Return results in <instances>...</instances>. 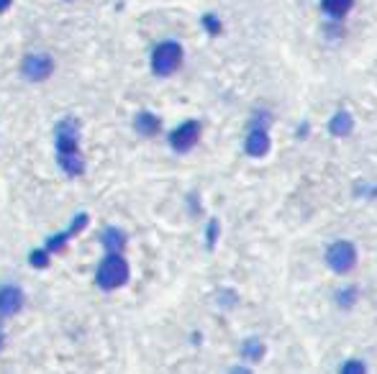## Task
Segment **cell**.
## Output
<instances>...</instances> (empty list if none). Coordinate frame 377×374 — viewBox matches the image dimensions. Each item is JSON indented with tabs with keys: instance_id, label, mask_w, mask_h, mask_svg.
Returning a JSON list of instances; mask_svg holds the SVG:
<instances>
[{
	"instance_id": "obj_1",
	"label": "cell",
	"mask_w": 377,
	"mask_h": 374,
	"mask_svg": "<svg viewBox=\"0 0 377 374\" xmlns=\"http://www.w3.org/2000/svg\"><path fill=\"white\" fill-rule=\"evenodd\" d=\"M77 139H80V134H77V123L72 118L60 123V128H57V157H60L62 169L67 174H72V177L85 172V159L80 154Z\"/></svg>"
},
{
	"instance_id": "obj_2",
	"label": "cell",
	"mask_w": 377,
	"mask_h": 374,
	"mask_svg": "<svg viewBox=\"0 0 377 374\" xmlns=\"http://www.w3.org/2000/svg\"><path fill=\"white\" fill-rule=\"evenodd\" d=\"M128 279V264L121 254H108L98 267V284L103 290H116Z\"/></svg>"
},
{
	"instance_id": "obj_3",
	"label": "cell",
	"mask_w": 377,
	"mask_h": 374,
	"mask_svg": "<svg viewBox=\"0 0 377 374\" xmlns=\"http://www.w3.org/2000/svg\"><path fill=\"white\" fill-rule=\"evenodd\" d=\"M180 64H183V46L178 41H162L154 49V54H152V69L157 75H172Z\"/></svg>"
},
{
	"instance_id": "obj_4",
	"label": "cell",
	"mask_w": 377,
	"mask_h": 374,
	"mask_svg": "<svg viewBox=\"0 0 377 374\" xmlns=\"http://www.w3.org/2000/svg\"><path fill=\"white\" fill-rule=\"evenodd\" d=\"M326 262L333 272H349L357 264V251L349 241H336L329 251H326Z\"/></svg>"
},
{
	"instance_id": "obj_5",
	"label": "cell",
	"mask_w": 377,
	"mask_h": 374,
	"mask_svg": "<svg viewBox=\"0 0 377 374\" xmlns=\"http://www.w3.org/2000/svg\"><path fill=\"white\" fill-rule=\"evenodd\" d=\"M52 69H54V62H52V57H46V54H29L21 64L23 77L31 80V83L46 80V77L52 75Z\"/></svg>"
},
{
	"instance_id": "obj_6",
	"label": "cell",
	"mask_w": 377,
	"mask_h": 374,
	"mask_svg": "<svg viewBox=\"0 0 377 374\" xmlns=\"http://www.w3.org/2000/svg\"><path fill=\"white\" fill-rule=\"evenodd\" d=\"M200 139V123H195V120H187V123H183L180 128H175L170 136V144L175 151H187L192 149L195 144H198Z\"/></svg>"
},
{
	"instance_id": "obj_7",
	"label": "cell",
	"mask_w": 377,
	"mask_h": 374,
	"mask_svg": "<svg viewBox=\"0 0 377 374\" xmlns=\"http://www.w3.org/2000/svg\"><path fill=\"white\" fill-rule=\"evenodd\" d=\"M23 305V292L13 284L0 287V315H13Z\"/></svg>"
},
{
	"instance_id": "obj_8",
	"label": "cell",
	"mask_w": 377,
	"mask_h": 374,
	"mask_svg": "<svg viewBox=\"0 0 377 374\" xmlns=\"http://www.w3.org/2000/svg\"><path fill=\"white\" fill-rule=\"evenodd\" d=\"M270 149V139H267V131L265 128H254L246 139V151H249L251 157H262L265 151Z\"/></svg>"
},
{
	"instance_id": "obj_9",
	"label": "cell",
	"mask_w": 377,
	"mask_h": 374,
	"mask_svg": "<svg viewBox=\"0 0 377 374\" xmlns=\"http://www.w3.org/2000/svg\"><path fill=\"white\" fill-rule=\"evenodd\" d=\"M321 6H324V11L331 15V18H344V15L352 11L355 0H321Z\"/></svg>"
},
{
	"instance_id": "obj_10",
	"label": "cell",
	"mask_w": 377,
	"mask_h": 374,
	"mask_svg": "<svg viewBox=\"0 0 377 374\" xmlns=\"http://www.w3.org/2000/svg\"><path fill=\"white\" fill-rule=\"evenodd\" d=\"M133 126H136V131H139V134H149V136H152L157 128H159V118H157V116H152V113H139Z\"/></svg>"
},
{
	"instance_id": "obj_11",
	"label": "cell",
	"mask_w": 377,
	"mask_h": 374,
	"mask_svg": "<svg viewBox=\"0 0 377 374\" xmlns=\"http://www.w3.org/2000/svg\"><path fill=\"white\" fill-rule=\"evenodd\" d=\"M103 244H105V249H108V254H121V249H124L126 239H124V233H121V231L111 228V231H105Z\"/></svg>"
},
{
	"instance_id": "obj_12",
	"label": "cell",
	"mask_w": 377,
	"mask_h": 374,
	"mask_svg": "<svg viewBox=\"0 0 377 374\" xmlns=\"http://www.w3.org/2000/svg\"><path fill=\"white\" fill-rule=\"evenodd\" d=\"M331 131L336 136L349 134V131H352V116H349L347 111L336 113V116H333V120H331Z\"/></svg>"
},
{
	"instance_id": "obj_13",
	"label": "cell",
	"mask_w": 377,
	"mask_h": 374,
	"mask_svg": "<svg viewBox=\"0 0 377 374\" xmlns=\"http://www.w3.org/2000/svg\"><path fill=\"white\" fill-rule=\"evenodd\" d=\"M341 374H364V364L362 361H347L344 367H341Z\"/></svg>"
},
{
	"instance_id": "obj_14",
	"label": "cell",
	"mask_w": 377,
	"mask_h": 374,
	"mask_svg": "<svg viewBox=\"0 0 377 374\" xmlns=\"http://www.w3.org/2000/svg\"><path fill=\"white\" fill-rule=\"evenodd\" d=\"M206 29L211 31V34H218V31H221V23L216 21V15H206Z\"/></svg>"
},
{
	"instance_id": "obj_15",
	"label": "cell",
	"mask_w": 377,
	"mask_h": 374,
	"mask_svg": "<svg viewBox=\"0 0 377 374\" xmlns=\"http://www.w3.org/2000/svg\"><path fill=\"white\" fill-rule=\"evenodd\" d=\"M8 6H11V0H0V11H6Z\"/></svg>"
},
{
	"instance_id": "obj_16",
	"label": "cell",
	"mask_w": 377,
	"mask_h": 374,
	"mask_svg": "<svg viewBox=\"0 0 377 374\" xmlns=\"http://www.w3.org/2000/svg\"><path fill=\"white\" fill-rule=\"evenodd\" d=\"M0 341H3V331H0Z\"/></svg>"
}]
</instances>
